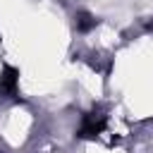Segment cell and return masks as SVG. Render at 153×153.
<instances>
[{"label": "cell", "instance_id": "3957f363", "mask_svg": "<svg viewBox=\"0 0 153 153\" xmlns=\"http://www.w3.org/2000/svg\"><path fill=\"white\" fill-rule=\"evenodd\" d=\"M91 26H96V19H93L88 12H81V14L76 17V29H79V31H88Z\"/></svg>", "mask_w": 153, "mask_h": 153}, {"label": "cell", "instance_id": "7a4b0ae2", "mask_svg": "<svg viewBox=\"0 0 153 153\" xmlns=\"http://www.w3.org/2000/svg\"><path fill=\"white\" fill-rule=\"evenodd\" d=\"M14 91H17V69L14 67H5V72L0 76V93L14 96Z\"/></svg>", "mask_w": 153, "mask_h": 153}, {"label": "cell", "instance_id": "6da1fadb", "mask_svg": "<svg viewBox=\"0 0 153 153\" xmlns=\"http://www.w3.org/2000/svg\"><path fill=\"white\" fill-rule=\"evenodd\" d=\"M103 129H105V115H103V110L88 112L84 117V122H81V136H86V139L103 134Z\"/></svg>", "mask_w": 153, "mask_h": 153}]
</instances>
